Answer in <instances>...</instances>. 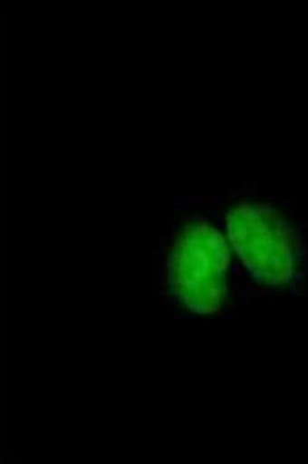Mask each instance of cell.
Segmentation results:
<instances>
[{"mask_svg": "<svg viewBox=\"0 0 308 464\" xmlns=\"http://www.w3.org/2000/svg\"><path fill=\"white\" fill-rule=\"evenodd\" d=\"M231 227L234 246L259 280L274 286L291 280L296 242L289 225L274 214L266 213L253 225L251 233Z\"/></svg>", "mask_w": 308, "mask_h": 464, "instance_id": "cell-2", "label": "cell"}, {"mask_svg": "<svg viewBox=\"0 0 308 464\" xmlns=\"http://www.w3.org/2000/svg\"><path fill=\"white\" fill-rule=\"evenodd\" d=\"M228 264L219 233L204 227L183 233L170 259L172 285L182 304L198 314L217 312L225 297Z\"/></svg>", "mask_w": 308, "mask_h": 464, "instance_id": "cell-1", "label": "cell"}]
</instances>
